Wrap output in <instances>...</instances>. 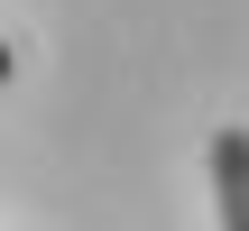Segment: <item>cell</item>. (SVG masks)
<instances>
[{"label": "cell", "mask_w": 249, "mask_h": 231, "mask_svg": "<svg viewBox=\"0 0 249 231\" xmlns=\"http://www.w3.org/2000/svg\"><path fill=\"white\" fill-rule=\"evenodd\" d=\"M213 204L222 231H249V130H213Z\"/></svg>", "instance_id": "cell-1"}]
</instances>
